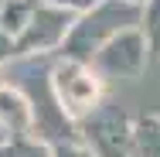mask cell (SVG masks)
<instances>
[{"label": "cell", "instance_id": "obj_1", "mask_svg": "<svg viewBox=\"0 0 160 157\" xmlns=\"http://www.w3.org/2000/svg\"><path fill=\"white\" fill-rule=\"evenodd\" d=\"M140 17H143V7L133 3V0H99L92 10H85L75 21V28H72V34H68V41L58 55L92 62L116 34L140 28Z\"/></svg>", "mask_w": 160, "mask_h": 157}, {"label": "cell", "instance_id": "obj_2", "mask_svg": "<svg viewBox=\"0 0 160 157\" xmlns=\"http://www.w3.org/2000/svg\"><path fill=\"white\" fill-rule=\"evenodd\" d=\"M51 89L55 99L62 106V113L72 123H82L102 106V96H106V79L99 75L89 62H78V58H58L51 65Z\"/></svg>", "mask_w": 160, "mask_h": 157}, {"label": "cell", "instance_id": "obj_3", "mask_svg": "<svg viewBox=\"0 0 160 157\" xmlns=\"http://www.w3.org/2000/svg\"><path fill=\"white\" fill-rule=\"evenodd\" d=\"M150 62H153V55H150L147 34L140 31V28H129V31L116 34L89 65L96 68L106 82H112V79L123 82V79H140Z\"/></svg>", "mask_w": 160, "mask_h": 157}, {"label": "cell", "instance_id": "obj_4", "mask_svg": "<svg viewBox=\"0 0 160 157\" xmlns=\"http://www.w3.org/2000/svg\"><path fill=\"white\" fill-rule=\"evenodd\" d=\"M75 14H68L55 3H38L28 21V28L17 34V51L21 58H31V55H51V51H62L68 34L75 28Z\"/></svg>", "mask_w": 160, "mask_h": 157}, {"label": "cell", "instance_id": "obj_5", "mask_svg": "<svg viewBox=\"0 0 160 157\" xmlns=\"http://www.w3.org/2000/svg\"><path fill=\"white\" fill-rule=\"evenodd\" d=\"M82 140L96 150L99 157H133V123L123 109L116 106H99L89 120H82Z\"/></svg>", "mask_w": 160, "mask_h": 157}, {"label": "cell", "instance_id": "obj_6", "mask_svg": "<svg viewBox=\"0 0 160 157\" xmlns=\"http://www.w3.org/2000/svg\"><path fill=\"white\" fill-rule=\"evenodd\" d=\"M0 126L10 137L34 133V106L17 86H3L0 89Z\"/></svg>", "mask_w": 160, "mask_h": 157}, {"label": "cell", "instance_id": "obj_7", "mask_svg": "<svg viewBox=\"0 0 160 157\" xmlns=\"http://www.w3.org/2000/svg\"><path fill=\"white\" fill-rule=\"evenodd\" d=\"M133 157H160V113L133 120Z\"/></svg>", "mask_w": 160, "mask_h": 157}, {"label": "cell", "instance_id": "obj_8", "mask_svg": "<svg viewBox=\"0 0 160 157\" xmlns=\"http://www.w3.org/2000/svg\"><path fill=\"white\" fill-rule=\"evenodd\" d=\"M0 157H55V144L38 137V133H24V137H7L0 144Z\"/></svg>", "mask_w": 160, "mask_h": 157}, {"label": "cell", "instance_id": "obj_9", "mask_svg": "<svg viewBox=\"0 0 160 157\" xmlns=\"http://www.w3.org/2000/svg\"><path fill=\"white\" fill-rule=\"evenodd\" d=\"M38 3L41 0H0V24L17 38V34L28 28V21H31Z\"/></svg>", "mask_w": 160, "mask_h": 157}, {"label": "cell", "instance_id": "obj_10", "mask_svg": "<svg viewBox=\"0 0 160 157\" xmlns=\"http://www.w3.org/2000/svg\"><path fill=\"white\" fill-rule=\"evenodd\" d=\"M140 31L147 34V44H150L153 62H160V0H147V3H143Z\"/></svg>", "mask_w": 160, "mask_h": 157}, {"label": "cell", "instance_id": "obj_11", "mask_svg": "<svg viewBox=\"0 0 160 157\" xmlns=\"http://www.w3.org/2000/svg\"><path fill=\"white\" fill-rule=\"evenodd\" d=\"M55 157H99L82 137H75V140H58L55 144Z\"/></svg>", "mask_w": 160, "mask_h": 157}, {"label": "cell", "instance_id": "obj_12", "mask_svg": "<svg viewBox=\"0 0 160 157\" xmlns=\"http://www.w3.org/2000/svg\"><path fill=\"white\" fill-rule=\"evenodd\" d=\"M17 58H21V51H17V38L0 24V65H10V62H17Z\"/></svg>", "mask_w": 160, "mask_h": 157}, {"label": "cell", "instance_id": "obj_13", "mask_svg": "<svg viewBox=\"0 0 160 157\" xmlns=\"http://www.w3.org/2000/svg\"><path fill=\"white\" fill-rule=\"evenodd\" d=\"M44 3H55V7H62L68 14H75V17H82L85 10H92L99 0H44Z\"/></svg>", "mask_w": 160, "mask_h": 157}, {"label": "cell", "instance_id": "obj_14", "mask_svg": "<svg viewBox=\"0 0 160 157\" xmlns=\"http://www.w3.org/2000/svg\"><path fill=\"white\" fill-rule=\"evenodd\" d=\"M3 86H10V79H7V68L0 65V89H3Z\"/></svg>", "mask_w": 160, "mask_h": 157}, {"label": "cell", "instance_id": "obj_15", "mask_svg": "<svg viewBox=\"0 0 160 157\" xmlns=\"http://www.w3.org/2000/svg\"><path fill=\"white\" fill-rule=\"evenodd\" d=\"M133 3H140V7H143V3H147V0H133Z\"/></svg>", "mask_w": 160, "mask_h": 157}]
</instances>
